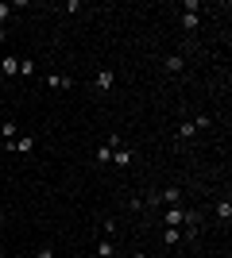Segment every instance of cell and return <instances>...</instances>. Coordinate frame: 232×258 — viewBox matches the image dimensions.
<instances>
[{"mask_svg":"<svg viewBox=\"0 0 232 258\" xmlns=\"http://www.w3.org/2000/svg\"><path fill=\"white\" fill-rule=\"evenodd\" d=\"M182 224H186V231H182V235H186V239H198L201 231H205V212L190 208V212H182Z\"/></svg>","mask_w":232,"mask_h":258,"instance_id":"1","label":"cell"},{"mask_svg":"<svg viewBox=\"0 0 232 258\" xmlns=\"http://www.w3.org/2000/svg\"><path fill=\"white\" fill-rule=\"evenodd\" d=\"M198 23H201V16H198V0H186V12H182V27H186V31H198Z\"/></svg>","mask_w":232,"mask_h":258,"instance_id":"2","label":"cell"},{"mask_svg":"<svg viewBox=\"0 0 232 258\" xmlns=\"http://www.w3.org/2000/svg\"><path fill=\"white\" fill-rule=\"evenodd\" d=\"M112 85H116V74H112V70H101V74L93 77V89H97V93H112Z\"/></svg>","mask_w":232,"mask_h":258,"instance_id":"3","label":"cell"},{"mask_svg":"<svg viewBox=\"0 0 232 258\" xmlns=\"http://www.w3.org/2000/svg\"><path fill=\"white\" fill-rule=\"evenodd\" d=\"M155 197H159V205H170V208H174L178 201H182V189H178V185H166L163 193H155Z\"/></svg>","mask_w":232,"mask_h":258,"instance_id":"4","label":"cell"},{"mask_svg":"<svg viewBox=\"0 0 232 258\" xmlns=\"http://www.w3.org/2000/svg\"><path fill=\"white\" fill-rule=\"evenodd\" d=\"M8 151L27 154V151H35V139H31V135H20V139H12V143H8Z\"/></svg>","mask_w":232,"mask_h":258,"instance_id":"5","label":"cell"},{"mask_svg":"<svg viewBox=\"0 0 232 258\" xmlns=\"http://www.w3.org/2000/svg\"><path fill=\"white\" fill-rule=\"evenodd\" d=\"M166 74H182V70H186V54H166Z\"/></svg>","mask_w":232,"mask_h":258,"instance_id":"6","label":"cell"},{"mask_svg":"<svg viewBox=\"0 0 232 258\" xmlns=\"http://www.w3.org/2000/svg\"><path fill=\"white\" fill-rule=\"evenodd\" d=\"M47 85H51V89H70V85H74V77H66V74H47Z\"/></svg>","mask_w":232,"mask_h":258,"instance_id":"7","label":"cell"},{"mask_svg":"<svg viewBox=\"0 0 232 258\" xmlns=\"http://www.w3.org/2000/svg\"><path fill=\"white\" fill-rule=\"evenodd\" d=\"M213 212H217V220H221V224H228V220H232V201H228V197H224V201H217V208H213Z\"/></svg>","mask_w":232,"mask_h":258,"instance_id":"8","label":"cell"},{"mask_svg":"<svg viewBox=\"0 0 232 258\" xmlns=\"http://www.w3.org/2000/svg\"><path fill=\"white\" fill-rule=\"evenodd\" d=\"M0 135H4V143L20 139V127H16V119H4V123H0Z\"/></svg>","mask_w":232,"mask_h":258,"instance_id":"9","label":"cell"},{"mask_svg":"<svg viewBox=\"0 0 232 258\" xmlns=\"http://www.w3.org/2000/svg\"><path fill=\"white\" fill-rule=\"evenodd\" d=\"M163 243L166 247H178L182 243V227H163Z\"/></svg>","mask_w":232,"mask_h":258,"instance_id":"10","label":"cell"},{"mask_svg":"<svg viewBox=\"0 0 232 258\" xmlns=\"http://www.w3.org/2000/svg\"><path fill=\"white\" fill-rule=\"evenodd\" d=\"M128 162H132V151H128V147H116V151H112V166H128Z\"/></svg>","mask_w":232,"mask_h":258,"instance_id":"11","label":"cell"},{"mask_svg":"<svg viewBox=\"0 0 232 258\" xmlns=\"http://www.w3.org/2000/svg\"><path fill=\"white\" fill-rule=\"evenodd\" d=\"M0 70H4L8 77H20V58H12V54H8V58L0 62Z\"/></svg>","mask_w":232,"mask_h":258,"instance_id":"12","label":"cell"},{"mask_svg":"<svg viewBox=\"0 0 232 258\" xmlns=\"http://www.w3.org/2000/svg\"><path fill=\"white\" fill-rule=\"evenodd\" d=\"M116 254V243H112V239H101L97 243V258H112Z\"/></svg>","mask_w":232,"mask_h":258,"instance_id":"13","label":"cell"},{"mask_svg":"<svg viewBox=\"0 0 232 258\" xmlns=\"http://www.w3.org/2000/svg\"><path fill=\"white\" fill-rule=\"evenodd\" d=\"M178 224H182V208H170L163 216V227H178Z\"/></svg>","mask_w":232,"mask_h":258,"instance_id":"14","label":"cell"},{"mask_svg":"<svg viewBox=\"0 0 232 258\" xmlns=\"http://www.w3.org/2000/svg\"><path fill=\"white\" fill-rule=\"evenodd\" d=\"M178 139H182V143L194 139V119H182V123H178Z\"/></svg>","mask_w":232,"mask_h":258,"instance_id":"15","label":"cell"},{"mask_svg":"<svg viewBox=\"0 0 232 258\" xmlns=\"http://www.w3.org/2000/svg\"><path fill=\"white\" fill-rule=\"evenodd\" d=\"M35 74V62L31 58H20V77H31Z\"/></svg>","mask_w":232,"mask_h":258,"instance_id":"16","label":"cell"},{"mask_svg":"<svg viewBox=\"0 0 232 258\" xmlns=\"http://www.w3.org/2000/svg\"><path fill=\"white\" fill-rule=\"evenodd\" d=\"M205 127H213L209 116H198V119H194V131H205Z\"/></svg>","mask_w":232,"mask_h":258,"instance_id":"17","label":"cell"},{"mask_svg":"<svg viewBox=\"0 0 232 258\" xmlns=\"http://www.w3.org/2000/svg\"><path fill=\"white\" fill-rule=\"evenodd\" d=\"M8 20H12V8H8V4H0V27H4Z\"/></svg>","mask_w":232,"mask_h":258,"instance_id":"18","label":"cell"},{"mask_svg":"<svg viewBox=\"0 0 232 258\" xmlns=\"http://www.w3.org/2000/svg\"><path fill=\"white\" fill-rule=\"evenodd\" d=\"M35 258H55V247H39V254Z\"/></svg>","mask_w":232,"mask_h":258,"instance_id":"19","label":"cell"},{"mask_svg":"<svg viewBox=\"0 0 232 258\" xmlns=\"http://www.w3.org/2000/svg\"><path fill=\"white\" fill-rule=\"evenodd\" d=\"M132 258H147V254H144V250H135V254H132Z\"/></svg>","mask_w":232,"mask_h":258,"instance_id":"20","label":"cell"},{"mask_svg":"<svg viewBox=\"0 0 232 258\" xmlns=\"http://www.w3.org/2000/svg\"><path fill=\"white\" fill-rule=\"evenodd\" d=\"M4 35H8V31H4V27H0V43H4Z\"/></svg>","mask_w":232,"mask_h":258,"instance_id":"21","label":"cell"},{"mask_svg":"<svg viewBox=\"0 0 232 258\" xmlns=\"http://www.w3.org/2000/svg\"><path fill=\"white\" fill-rule=\"evenodd\" d=\"M0 224H4V212H0Z\"/></svg>","mask_w":232,"mask_h":258,"instance_id":"22","label":"cell"},{"mask_svg":"<svg viewBox=\"0 0 232 258\" xmlns=\"http://www.w3.org/2000/svg\"><path fill=\"white\" fill-rule=\"evenodd\" d=\"M0 258H4V254H0Z\"/></svg>","mask_w":232,"mask_h":258,"instance_id":"23","label":"cell"}]
</instances>
